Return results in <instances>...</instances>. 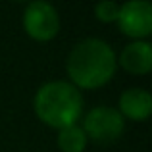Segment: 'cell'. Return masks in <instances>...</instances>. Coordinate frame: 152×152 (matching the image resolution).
Masks as SVG:
<instances>
[{
  "mask_svg": "<svg viewBox=\"0 0 152 152\" xmlns=\"http://www.w3.org/2000/svg\"><path fill=\"white\" fill-rule=\"evenodd\" d=\"M118 73L115 50L108 41L87 37L75 42L66 56V75L77 91H98Z\"/></svg>",
  "mask_w": 152,
  "mask_h": 152,
  "instance_id": "cell-1",
  "label": "cell"
},
{
  "mask_svg": "<svg viewBox=\"0 0 152 152\" xmlns=\"http://www.w3.org/2000/svg\"><path fill=\"white\" fill-rule=\"evenodd\" d=\"M33 112L42 125L60 131L75 125L85 114V98L66 79H52L39 85L33 94Z\"/></svg>",
  "mask_w": 152,
  "mask_h": 152,
  "instance_id": "cell-2",
  "label": "cell"
},
{
  "mask_svg": "<svg viewBox=\"0 0 152 152\" xmlns=\"http://www.w3.org/2000/svg\"><path fill=\"white\" fill-rule=\"evenodd\" d=\"M79 125L85 131L89 142L106 146V145L118 142L123 137L127 121L115 110V106L96 104V106H93L91 110H87L83 114Z\"/></svg>",
  "mask_w": 152,
  "mask_h": 152,
  "instance_id": "cell-3",
  "label": "cell"
},
{
  "mask_svg": "<svg viewBox=\"0 0 152 152\" xmlns=\"http://www.w3.org/2000/svg\"><path fill=\"white\" fill-rule=\"evenodd\" d=\"M23 33L35 42H50L60 35L62 18L54 4L35 0L23 6L21 12Z\"/></svg>",
  "mask_w": 152,
  "mask_h": 152,
  "instance_id": "cell-4",
  "label": "cell"
},
{
  "mask_svg": "<svg viewBox=\"0 0 152 152\" xmlns=\"http://www.w3.org/2000/svg\"><path fill=\"white\" fill-rule=\"evenodd\" d=\"M115 27L129 41H148L152 35V4L148 0H127L119 4Z\"/></svg>",
  "mask_w": 152,
  "mask_h": 152,
  "instance_id": "cell-5",
  "label": "cell"
},
{
  "mask_svg": "<svg viewBox=\"0 0 152 152\" xmlns=\"http://www.w3.org/2000/svg\"><path fill=\"white\" fill-rule=\"evenodd\" d=\"M118 69L135 77H145L152 71V45L150 41H129L119 52H115Z\"/></svg>",
  "mask_w": 152,
  "mask_h": 152,
  "instance_id": "cell-6",
  "label": "cell"
},
{
  "mask_svg": "<svg viewBox=\"0 0 152 152\" xmlns=\"http://www.w3.org/2000/svg\"><path fill=\"white\" fill-rule=\"evenodd\" d=\"M115 110L121 114L125 121H135L141 123L146 121L152 114V94L145 87H129L121 91L118 96Z\"/></svg>",
  "mask_w": 152,
  "mask_h": 152,
  "instance_id": "cell-7",
  "label": "cell"
},
{
  "mask_svg": "<svg viewBox=\"0 0 152 152\" xmlns=\"http://www.w3.org/2000/svg\"><path fill=\"white\" fill-rule=\"evenodd\" d=\"M56 146L60 152H85L89 146V139L81 129V125L75 123L56 131Z\"/></svg>",
  "mask_w": 152,
  "mask_h": 152,
  "instance_id": "cell-8",
  "label": "cell"
},
{
  "mask_svg": "<svg viewBox=\"0 0 152 152\" xmlns=\"http://www.w3.org/2000/svg\"><path fill=\"white\" fill-rule=\"evenodd\" d=\"M94 19L102 25H115V19L119 14V2L114 0H102V2L94 4Z\"/></svg>",
  "mask_w": 152,
  "mask_h": 152,
  "instance_id": "cell-9",
  "label": "cell"
}]
</instances>
